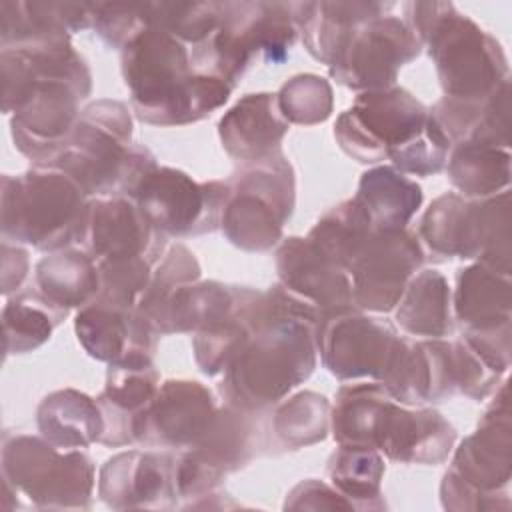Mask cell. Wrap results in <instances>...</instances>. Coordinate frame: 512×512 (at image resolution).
Segmentation results:
<instances>
[{"instance_id":"23","label":"cell","mask_w":512,"mask_h":512,"mask_svg":"<svg viewBox=\"0 0 512 512\" xmlns=\"http://www.w3.org/2000/svg\"><path fill=\"white\" fill-rule=\"evenodd\" d=\"M498 276L490 274L486 266H472L460 274L458 286V316L474 328H494L498 322L508 324L510 294L508 290L496 292Z\"/></svg>"},{"instance_id":"26","label":"cell","mask_w":512,"mask_h":512,"mask_svg":"<svg viewBox=\"0 0 512 512\" xmlns=\"http://www.w3.org/2000/svg\"><path fill=\"white\" fill-rule=\"evenodd\" d=\"M280 110L294 122L324 120L330 112V88L318 76H296L280 92Z\"/></svg>"},{"instance_id":"9","label":"cell","mask_w":512,"mask_h":512,"mask_svg":"<svg viewBox=\"0 0 512 512\" xmlns=\"http://www.w3.org/2000/svg\"><path fill=\"white\" fill-rule=\"evenodd\" d=\"M420 40L396 18L360 22L332 62V76L350 88H386L396 70L418 56Z\"/></svg>"},{"instance_id":"20","label":"cell","mask_w":512,"mask_h":512,"mask_svg":"<svg viewBox=\"0 0 512 512\" xmlns=\"http://www.w3.org/2000/svg\"><path fill=\"white\" fill-rule=\"evenodd\" d=\"M40 292L62 308L92 304L100 294V270L86 252H64L36 266Z\"/></svg>"},{"instance_id":"12","label":"cell","mask_w":512,"mask_h":512,"mask_svg":"<svg viewBox=\"0 0 512 512\" xmlns=\"http://www.w3.org/2000/svg\"><path fill=\"white\" fill-rule=\"evenodd\" d=\"M80 242L100 262L144 258L162 250V234L136 204L124 198L88 204Z\"/></svg>"},{"instance_id":"4","label":"cell","mask_w":512,"mask_h":512,"mask_svg":"<svg viewBox=\"0 0 512 512\" xmlns=\"http://www.w3.org/2000/svg\"><path fill=\"white\" fill-rule=\"evenodd\" d=\"M8 178V176H6ZM2 194V232L36 248L80 242L86 204L82 186L58 168H38L8 178Z\"/></svg>"},{"instance_id":"11","label":"cell","mask_w":512,"mask_h":512,"mask_svg":"<svg viewBox=\"0 0 512 512\" xmlns=\"http://www.w3.org/2000/svg\"><path fill=\"white\" fill-rule=\"evenodd\" d=\"M324 320L318 346L332 374L338 378L384 376L400 340L390 326L374 318L344 314V310Z\"/></svg>"},{"instance_id":"17","label":"cell","mask_w":512,"mask_h":512,"mask_svg":"<svg viewBox=\"0 0 512 512\" xmlns=\"http://www.w3.org/2000/svg\"><path fill=\"white\" fill-rule=\"evenodd\" d=\"M272 106V94H250L222 118L220 136L232 156L256 162L272 154L288 130Z\"/></svg>"},{"instance_id":"18","label":"cell","mask_w":512,"mask_h":512,"mask_svg":"<svg viewBox=\"0 0 512 512\" xmlns=\"http://www.w3.org/2000/svg\"><path fill=\"white\" fill-rule=\"evenodd\" d=\"M38 426L42 436L64 448L86 446L104 436V416L98 406L74 390L56 392L40 404Z\"/></svg>"},{"instance_id":"3","label":"cell","mask_w":512,"mask_h":512,"mask_svg":"<svg viewBox=\"0 0 512 512\" xmlns=\"http://www.w3.org/2000/svg\"><path fill=\"white\" fill-rule=\"evenodd\" d=\"M122 62L138 116L148 122L198 120L230 94V84L218 76H190L192 58L180 38L154 26L124 46Z\"/></svg>"},{"instance_id":"19","label":"cell","mask_w":512,"mask_h":512,"mask_svg":"<svg viewBox=\"0 0 512 512\" xmlns=\"http://www.w3.org/2000/svg\"><path fill=\"white\" fill-rule=\"evenodd\" d=\"M378 230L404 228L422 202L418 184L396 174L392 168H376L362 176L354 198Z\"/></svg>"},{"instance_id":"6","label":"cell","mask_w":512,"mask_h":512,"mask_svg":"<svg viewBox=\"0 0 512 512\" xmlns=\"http://www.w3.org/2000/svg\"><path fill=\"white\" fill-rule=\"evenodd\" d=\"M292 210V172L282 156L256 160V166L236 176L228 186L222 226L228 238L248 250L270 248Z\"/></svg>"},{"instance_id":"15","label":"cell","mask_w":512,"mask_h":512,"mask_svg":"<svg viewBox=\"0 0 512 512\" xmlns=\"http://www.w3.org/2000/svg\"><path fill=\"white\" fill-rule=\"evenodd\" d=\"M154 326L146 316L134 314V310L114 308L110 304L92 302L84 308L76 320L78 340L84 348L100 360L122 362L128 358H150V336Z\"/></svg>"},{"instance_id":"16","label":"cell","mask_w":512,"mask_h":512,"mask_svg":"<svg viewBox=\"0 0 512 512\" xmlns=\"http://www.w3.org/2000/svg\"><path fill=\"white\" fill-rule=\"evenodd\" d=\"M102 498L114 506H152V500L170 498L176 488V472L168 466V458L152 454H120L102 470Z\"/></svg>"},{"instance_id":"5","label":"cell","mask_w":512,"mask_h":512,"mask_svg":"<svg viewBox=\"0 0 512 512\" xmlns=\"http://www.w3.org/2000/svg\"><path fill=\"white\" fill-rule=\"evenodd\" d=\"M426 18L414 28V36L428 40L444 90L458 100H474L494 90L498 76L506 74L500 46L478 30L468 18L450 12Z\"/></svg>"},{"instance_id":"21","label":"cell","mask_w":512,"mask_h":512,"mask_svg":"<svg viewBox=\"0 0 512 512\" xmlns=\"http://www.w3.org/2000/svg\"><path fill=\"white\" fill-rule=\"evenodd\" d=\"M62 308L40 294H22L4 306L6 352L22 354L50 338L52 328L66 316Z\"/></svg>"},{"instance_id":"22","label":"cell","mask_w":512,"mask_h":512,"mask_svg":"<svg viewBox=\"0 0 512 512\" xmlns=\"http://www.w3.org/2000/svg\"><path fill=\"white\" fill-rule=\"evenodd\" d=\"M446 298L448 290L444 278L438 272L428 270L412 282L396 318L412 334L442 336L450 332Z\"/></svg>"},{"instance_id":"1","label":"cell","mask_w":512,"mask_h":512,"mask_svg":"<svg viewBox=\"0 0 512 512\" xmlns=\"http://www.w3.org/2000/svg\"><path fill=\"white\" fill-rule=\"evenodd\" d=\"M270 298L274 316L270 318V304L262 300L258 336L244 340L226 366V392L244 408L276 402L314 368L312 306L286 288L270 292Z\"/></svg>"},{"instance_id":"7","label":"cell","mask_w":512,"mask_h":512,"mask_svg":"<svg viewBox=\"0 0 512 512\" xmlns=\"http://www.w3.org/2000/svg\"><path fill=\"white\" fill-rule=\"evenodd\" d=\"M56 448L32 436L4 438L2 468L6 482H12L42 506H54L52 500L68 506L72 498H88L92 488L88 456L80 452L60 454Z\"/></svg>"},{"instance_id":"24","label":"cell","mask_w":512,"mask_h":512,"mask_svg":"<svg viewBox=\"0 0 512 512\" xmlns=\"http://www.w3.org/2000/svg\"><path fill=\"white\" fill-rule=\"evenodd\" d=\"M328 472L332 482L344 494L354 498H374L380 488L384 462L374 448L340 446L330 460Z\"/></svg>"},{"instance_id":"2","label":"cell","mask_w":512,"mask_h":512,"mask_svg":"<svg viewBox=\"0 0 512 512\" xmlns=\"http://www.w3.org/2000/svg\"><path fill=\"white\" fill-rule=\"evenodd\" d=\"M340 146L358 162L390 156L400 168L416 174L438 172L450 138L426 108L408 92L372 90L360 94L336 126Z\"/></svg>"},{"instance_id":"13","label":"cell","mask_w":512,"mask_h":512,"mask_svg":"<svg viewBox=\"0 0 512 512\" xmlns=\"http://www.w3.org/2000/svg\"><path fill=\"white\" fill-rule=\"evenodd\" d=\"M214 418L212 396L198 382H166L144 410L134 438L146 444L184 446L200 440Z\"/></svg>"},{"instance_id":"14","label":"cell","mask_w":512,"mask_h":512,"mask_svg":"<svg viewBox=\"0 0 512 512\" xmlns=\"http://www.w3.org/2000/svg\"><path fill=\"white\" fill-rule=\"evenodd\" d=\"M278 274L290 294L302 302L346 310L354 304L352 284L344 270L310 240L290 238L278 252Z\"/></svg>"},{"instance_id":"25","label":"cell","mask_w":512,"mask_h":512,"mask_svg":"<svg viewBox=\"0 0 512 512\" xmlns=\"http://www.w3.org/2000/svg\"><path fill=\"white\" fill-rule=\"evenodd\" d=\"M496 148L480 142H464L454 152L450 162L452 182L464 194H490L498 188Z\"/></svg>"},{"instance_id":"8","label":"cell","mask_w":512,"mask_h":512,"mask_svg":"<svg viewBox=\"0 0 512 512\" xmlns=\"http://www.w3.org/2000/svg\"><path fill=\"white\" fill-rule=\"evenodd\" d=\"M132 194L160 234H198L216 228L228 198V184H196L178 170L152 168Z\"/></svg>"},{"instance_id":"10","label":"cell","mask_w":512,"mask_h":512,"mask_svg":"<svg viewBox=\"0 0 512 512\" xmlns=\"http://www.w3.org/2000/svg\"><path fill=\"white\" fill-rule=\"evenodd\" d=\"M420 262L422 252L412 234L402 228H374L346 266L354 280V304L370 310H390L400 300L406 278Z\"/></svg>"}]
</instances>
